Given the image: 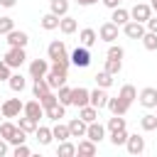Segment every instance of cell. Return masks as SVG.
<instances>
[{
	"mask_svg": "<svg viewBox=\"0 0 157 157\" xmlns=\"http://www.w3.org/2000/svg\"><path fill=\"white\" fill-rule=\"evenodd\" d=\"M2 118H5V115H2V110H0V123H2Z\"/></svg>",
	"mask_w": 157,
	"mask_h": 157,
	"instance_id": "obj_53",
	"label": "cell"
},
{
	"mask_svg": "<svg viewBox=\"0 0 157 157\" xmlns=\"http://www.w3.org/2000/svg\"><path fill=\"white\" fill-rule=\"evenodd\" d=\"M108 110H110L113 115H125V113L130 110V103L123 101L120 96H115V98H108Z\"/></svg>",
	"mask_w": 157,
	"mask_h": 157,
	"instance_id": "obj_14",
	"label": "cell"
},
{
	"mask_svg": "<svg viewBox=\"0 0 157 157\" xmlns=\"http://www.w3.org/2000/svg\"><path fill=\"white\" fill-rule=\"evenodd\" d=\"M0 110H2L5 118H20V113L25 110V103L20 98H5L0 103Z\"/></svg>",
	"mask_w": 157,
	"mask_h": 157,
	"instance_id": "obj_1",
	"label": "cell"
},
{
	"mask_svg": "<svg viewBox=\"0 0 157 157\" xmlns=\"http://www.w3.org/2000/svg\"><path fill=\"white\" fill-rule=\"evenodd\" d=\"M56 155H59V157H74V155H76V145L69 142V140H64V142L56 145Z\"/></svg>",
	"mask_w": 157,
	"mask_h": 157,
	"instance_id": "obj_32",
	"label": "cell"
},
{
	"mask_svg": "<svg viewBox=\"0 0 157 157\" xmlns=\"http://www.w3.org/2000/svg\"><path fill=\"white\" fill-rule=\"evenodd\" d=\"M150 5H152V10H155V12H157V0H152V2H150Z\"/></svg>",
	"mask_w": 157,
	"mask_h": 157,
	"instance_id": "obj_52",
	"label": "cell"
},
{
	"mask_svg": "<svg viewBox=\"0 0 157 157\" xmlns=\"http://www.w3.org/2000/svg\"><path fill=\"white\" fill-rule=\"evenodd\" d=\"M49 61L47 59H32L29 61V76L32 78H42V76H47L49 74Z\"/></svg>",
	"mask_w": 157,
	"mask_h": 157,
	"instance_id": "obj_7",
	"label": "cell"
},
{
	"mask_svg": "<svg viewBox=\"0 0 157 157\" xmlns=\"http://www.w3.org/2000/svg\"><path fill=\"white\" fill-rule=\"evenodd\" d=\"M140 128H142L145 132L157 130V113H145V115L140 118Z\"/></svg>",
	"mask_w": 157,
	"mask_h": 157,
	"instance_id": "obj_26",
	"label": "cell"
},
{
	"mask_svg": "<svg viewBox=\"0 0 157 157\" xmlns=\"http://www.w3.org/2000/svg\"><path fill=\"white\" fill-rule=\"evenodd\" d=\"M69 132H71V137H86V132H88V123L83 120V118H74V120H69Z\"/></svg>",
	"mask_w": 157,
	"mask_h": 157,
	"instance_id": "obj_11",
	"label": "cell"
},
{
	"mask_svg": "<svg viewBox=\"0 0 157 157\" xmlns=\"http://www.w3.org/2000/svg\"><path fill=\"white\" fill-rule=\"evenodd\" d=\"M59 15H54V12H47L42 20H39V25H42V29H47V32H52V29H59Z\"/></svg>",
	"mask_w": 157,
	"mask_h": 157,
	"instance_id": "obj_22",
	"label": "cell"
},
{
	"mask_svg": "<svg viewBox=\"0 0 157 157\" xmlns=\"http://www.w3.org/2000/svg\"><path fill=\"white\" fill-rule=\"evenodd\" d=\"M145 27H147L150 32H155V34H157V17H150V20L145 22Z\"/></svg>",
	"mask_w": 157,
	"mask_h": 157,
	"instance_id": "obj_47",
	"label": "cell"
},
{
	"mask_svg": "<svg viewBox=\"0 0 157 157\" xmlns=\"http://www.w3.org/2000/svg\"><path fill=\"white\" fill-rule=\"evenodd\" d=\"M7 86H10L15 93H22V91H25V86H27V81H25V76H22V74H12V76L7 78Z\"/></svg>",
	"mask_w": 157,
	"mask_h": 157,
	"instance_id": "obj_28",
	"label": "cell"
},
{
	"mask_svg": "<svg viewBox=\"0 0 157 157\" xmlns=\"http://www.w3.org/2000/svg\"><path fill=\"white\" fill-rule=\"evenodd\" d=\"M0 98H2V96H0ZM0 103H2V101H0Z\"/></svg>",
	"mask_w": 157,
	"mask_h": 157,
	"instance_id": "obj_55",
	"label": "cell"
},
{
	"mask_svg": "<svg viewBox=\"0 0 157 157\" xmlns=\"http://www.w3.org/2000/svg\"><path fill=\"white\" fill-rule=\"evenodd\" d=\"M86 137H88V140H93V142H101V140L105 137V125H101L98 120L88 123V132H86Z\"/></svg>",
	"mask_w": 157,
	"mask_h": 157,
	"instance_id": "obj_17",
	"label": "cell"
},
{
	"mask_svg": "<svg viewBox=\"0 0 157 157\" xmlns=\"http://www.w3.org/2000/svg\"><path fill=\"white\" fill-rule=\"evenodd\" d=\"M118 32H120V27H118L113 20H110V22H103V25H101V29H98V39H103V42H108V44H110V42H115V39H118Z\"/></svg>",
	"mask_w": 157,
	"mask_h": 157,
	"instance_id": "obj_6",
	"label": "cell"
},
{
	"mask_svg": "<svg viewBox=\"0 0 157 157\" xmlns=\"http://www.w3.org/2000/svg\"><path fill=\"white\" fill-rule=\"evenodd\" d=\"M98 152V142L88 140V137H81L78 145H76V155H83V157H93Z\"/></svg>",
	"mask_w": 157,
	"mask_h": 157,
	"instance_id": "obj_12",
	"label": "cell"
},
{
	"mask_svg": "<svg viewBox=\"0 0 157 157\" xmlns=\"http://www.w3.org/2000/svg\"><path fill=\"white\" fill-rule=\"evenodd\" d=\"M71 64L74 66H78V69H86L88 64H91V52H88V47H76L74 52H71Z\"/></svg>",
	"mask_w": 157,
	"mask_h": 157,
	"instance_id": "obj_3",
	"label": "cell"
},
{
	"mask_svg": "<svg viewBox=\"0 0 157 157\" xmlns=\"http://www.w3.org/2000/svg\"><path fill=\"white\" fill-rule=\"evenodd\" d=\"M108 93H105V88H96V91H91V105H96L98 110H103V108H108Z\"/></svg>",
	"mask_w": 157,
	"mask_h": 157,
	"instance_id": "obj_16",
	"label": "cell"
},
{
	"mask_svg": "<svg viewBox=\"0 0 157 157\" xmlns=\"http://www.w3.org/2000/svg\"><path fill=\"white\" fill-rule=\"evenodd\" d=\"M52 132H54V140H56V142H64V140H69V137H71V132H69V123H61V120H56V123H54Z\"/></svg>",
	"mask_w": 157,
	"mask_h": 157,
	"instance_id": "obj_20",
	"label": "cell"
},
{
	"mask_svg": "<svg viewBox=\"0 0 157 157\" xmlns=\"http://www.w3.org/2000/svg\"><path fill=\"white\" fill-rule=\"evenodd\" d=\"M15 29V20L12 17H0V34H7Z\"/></svg>",
	"mask_w": 157,
	"mask_h": 157,
	"instance_id": "obj_42",
	"label": "cell"
},
{
	"mask_svg": "<svg viewBox=\"0 0 157 157\" xmlns=\"http://www.w3.org/2000/svg\"><path fill=\"white\" fill-rule=\"evenodd\" d=\"M105 7H110V10H115V7H120V0H101Z\"/></svg>",
	"mask_w": 157,
	"mask_h": 157,
	"instance_id": "obj_48",
	"label": "cell"
},
{
	"mask_svg": "<svg viewBox=\"0 0 157 157\" xmlns=\"http://www.w3.org/2000/svg\"><path fill=\"white\" fill-rule=\"evenodd\" d=\"M76 2H78L81 7H91V5H96L98 0H76Z\"/></svg>",
	"mask_w": 157,
	"mask_h": 157,
	"instance_id": "obj_50",
	"label": "cell"
},
{
	"mask_svg": "<svg viewBox=\"0 0 157 157\" xmlns=\"http://www.w3.org/2000/svg\"><path fill=\"white\" fill-rule=\"evenodd\" d=\"M52 88H49V83H47V78L42 76V78H34V83H32V93H34V98H42L44 93H49Z\"/></svg>",
	"mask_w": 157,
	"mask_h": 157,
	"instance_id": "obj_29",
	"label": "cell"
},
{
	"mask_svg": "<svg viewBox=\"0 0 157 157\" xmlns=\"http://www.w3.org/2000/svg\"><path fill=\"white\" fill-rule=\"evenodd\" d=\"M137 101H140V105H145V108H155V105H157V88H152V86L142 88L140 96H137Z\"/></svg>",
	"mask_w": 157,
	"mask_h": 157,
	"instance_id": "obj_13",
	"label": "cell"
},
{
	"mask_svg": "<svg viewBox=\"0 0 157 157\" xmlns=\"http://www.w3.org/2000/svg\"><path fill=\"white\" fill-rule=\"evenodd\" d=\"M155 113H157V105H155Z\"/></svg>",
	"mask_w": 157,
	"mask_h": 157,
	"instance_id": "obj_54",
	"label": "cell"
},
{
	"mask_svg": "<svg viewBox=\"0 0 157 157\" xmlns=\"http://www.w3.org/2000/svg\"><path fill=\"white\" fill-rule=\"evenodd\" d=\"M152 17V5L147 2H135L132 10H130V20H137V22H147Z\"/></svg>",
	"mask_w": 157,
	"mask_h": 157,
	"instance_id": "obj_4",
	"label": "cell"
},
{
	"mask_svg": "<svg viewBox=\"0 0 157 157\" xmlns=\"http://www.w3.org/2000/svg\"><path fill=\"white\" fill-rule=\"evenodd\" d=\"M78 118H83L86 123H93V120H98V108L96 105H83V108H78Z\"/></svg>",
	"mask_w": 157,
	"mask_h": 157,
	"instance_id": "obj_30",
	"label": "cell"
},
{
	"mask_svg": "<svg viewBox=\"0 0 157 157\" xmlns=\"http://www.w3.org/2000/svg\"><path fill=\"white\" fill-rule=\"evenodd\" d=\"M110 142H113L115 147L125 145V142H128V130L123 128V130H115V132H110Z\"/></svg>",
	"mask_w": 157,
	"mask_h": 157,
	"instance_id": "obj_39",
	"label": "cell"
},
{
	"mask_svg": "<svg viewBox=\"0 0 157 157\" xmlns=\"http://www.w3.org/2000/svg\"><path fill=\"white\" fill-rule=\"evenodd\" d=\"M17 125H20V128L29 135V132H34V130H37V125H39V123H37L34 118H29V115H22V118L17 120Z\"/></svg>",
	"mask_w": 157,
	"mask_h": 157,
	"instance_id": "obj_36",
	"label": "cell"
},
{
	"mask_svg": "<svg viewBox=\"0 0 157 157\" xmlns=\"http://www.w3.org/2000/svg\"><path fill=\"white\" fill-rule=\"evenodd\" d=\"M64 52H66L64 39H52V42H49V47H47V56H49V59H59Z\"/></svg>",
	"mask_w": 157,
	"mask_h": 157,
	"instance_id": "obj_18",
	"label": "cell"
},
{
	"mask_svg": "<svg viewBox=\"0 0 157 157\" xmlns=\"http://www.w3.org/2000/svg\"><path fill=\"white\" fill-rule=\"evenodd\" d=\"M76 29H78V22H76L74 17L64 15V17L59 20V32H61V34H74Z\"/></svg>",
	"mask_w": 157,
	"mask_h": 157,
	"instance_id": "obj_21",
	"label": "cell"
},
{
	"mask_svg": "<svg viewBox=\"0 0 157 157\" xmlns=\"http://www.w3.org/2000/svg\"><path fill=\"white\" fill-rule=\"evenodd\" d=\"M15 132H17V123H10V120H2V123H0V137L10 140Z\"/></svg>",
	"mask_w": 157,
	"mask_h": 157,
	"instance_id": "obj_37",
	"label": "cell"
},
{
	"mask_svg": "<svg viewBox=\"0 0 157 157\" xmlns=\"http://www.w3.org/2000/svg\"><path fill=\"white\" fill-rule=\"evenodd\" d=\"M17 0H0V7H15Z\"/></svg>",
	"mask_w": 157,
	"mask_h": 157,
	"instance_id": "obj_51",
	"label": "cell"
},
{
	"mask_svg": "<svg viewBox=\"0 0 157 157\" xmlns=\"http://www.w3.org/2000/svg\"><path fill=\"white\" fill-rule=\"evenodd\" d=\"M118 96H120V98H123V101H128V103H130V105H132V101H135V98H137V88H135V86H132V83H125V86H123V88H120V91H118Z\"/></svg>",
	"mask_w": 157,
	"mask_h": 157,
	"instance_id": "obj_31",
	"label": "cell"
},
{
	"mask_svg": "<svg viewBox=\"0 0 157 157\" xmlns=\"http://www.w3.org/2000/svg\"><path fill=\"white\" fill-rule=\"evenodd\" d=\"M71 91H74V88H69L66 83H64V86H59V93H56V96H59V103L71 105Z\"/></svg>",
	"mask_w": 157,
	"mask_h": 157,
	"instance_id": "obj_40",
	"label": "cell"
},
{
	"mask_svg": "<svg viewBox=\"0 0 157 157\" xmlns=\"http://www.w3.org/2000/svg\"><path fill=\"white\" fill-rule=\"evenodd\" d=\"M34 137H37V142H39V145H49V142L54 140V132H52V128L37 125V130H34Z\"/></svg>",
	"mask_w": 157,
	"mask_h": 157,
	"instance_id": "obj_24",
	"label": "cell"
},
{
	"mask_svg": "<svg viewBox=\"0 0 157 157\" xmlns=\"http://www.w3.org/2000/svg\"><path fill=\"white\" fill-rule=\"evenodd\" d=\"M44 115L49 118V120H61L64 115H66V105L64 103H54V105H49V108H44Z\"/></svg>",
	"mask_w": 157,
	"mask_h": 157,
	"instance_id": "obj_19",
	"label": "cell"
},
{
	"mask_svg": "<svg viewBox=\"0 0 157 157\" xmlns=\"http://www.w3.org/2000/svg\"><path fill=\"white\" fill-rule=\"evenodd\" d=\"M147 32L145 22H137V20H130L128 25H123V34L130 37V39H142V34Z\"/></svg>",
	"mask_w": 157,
	"mask_h": 157,
	"instance_id": "obj_5",
	"label": "cell"
},
{
	"mask_svg": "<svg viewBox=\"0 0 157 157\" xmlns=\"http://www.w3.org/2000/svg\"><path fill=\"white\" fill-rule=\"evenodd\" d=\"M25 140H27V132H25V130H22V128L17 125V132H15V135H12V137H10L7 142H10V145H22Z\"/></svg>",
	"mask_w": 157,
	"mask_h": 157,
	"instance_id": "obj_44",
	"label": "cell"
},
{
	"mask_svg": "<svg viewBox=\"0 0 157 157\" xmlns=\"http://www.w3.org/2000/svg\"><path fill=\"white\" fill-rule=\"evenodd\" d=\"M12 155H15V157H29V147H27L25 142H22V145H15Z\"/></svg>",
	"mask_w": 157,
	"mask_h": 157,
	"instance_id": "obj_46",
	"label": "cell"
},
{
	"mask_svg": "<svg viewBox=\"0 0 157 157\" xmlns=\"http://www.w3.org/2000/svg\"><path fill=\"white\" fill-rule=\"evenodd\" d=\"M39 103H42L44 108H49V105H54V103H59V96H56L54 91H49V93H44V96L39 98Z\"/></svg>",
	"mask_w": 157,
	"mask_h": 157,
	"instance_id": "obj_41",
	"label": "cell"
},
{
	"mask_svg": "<svg viewBox=\"0 0 157 157\" xmlns=\"http://www.w3.org/2000/svg\"><path fill=\"white\" fill-rule=\"evenodd\" d=\"M142 47H145L147 52H157V34L147 29V32L142 34Z\"/></svg>",
	"mask_w": 157,
	"mask_h": 157,
	"instance_id": "obj_38",
	"label": "cell"
},
{
	"mask_svg": "<svg viewBox=\"0 0 157 157\" xmlns=\"http://www.w3.org/2000/svg\"><path fill=\"white\" fill-rule=\"evenodd\" d=\"M93 78H96V86H101V88H110V86H113V74H108L105 69L98 71Z\"/></svg>",
	"mask_w": 157,
	"mask_h": 157,
	"instance_id": "obj_33",
	"label": "cell"
},
{
	"mask_svg": "<svg viewBox=\"0 0 157 157\" xmlns=\"http://www.w3.org/2000/svg\"><path fill=\"white\" fill-rule=\"evenodd\" d=\"M5 61L10 69H20L25 61H27V54H25V47H10L7 54H5Z\"/></svg>",
	"mask_w": 157,
	"mask_h": 157,
	"instance_id": "obj_2",
	"label": "cell"
},
{
	"mask_svg": "<svg viewBox=\"0 0 157 157\" xmlns=\"http://www.w3.org/2000/svg\"><path fill=\"white\" fill-rule=\"evenodd\" d=\"M88 103H91V91H88V88L78 86V88H74V91H71V105L83 108V105H88Z\"/></svg>",
	"mask_w": 157,
	"mask_h": 157,
	"instance_id": "obj_8",
	"label": "cell"
},
{
	"mask_svg": "<svg viewBox=\"0 0 157 157\" xmlns=\"http://www.w3.org/2000/svg\"><path fill=\"white\" fill-rule=\"evenodd\" d=\"M125 147H128L130 155H142V152H145V137H142V135H128Z\"/></svg>",
	"mask_w": 157,
	"mask_h": 157,
	"instance_id": "obj_15",
	"label": "cell"
},
{
	"mask_svg": "<svg viewBox=\"0 0 157 157\" xmlns=\"http://www.w3.org/2000/svg\"><path fill=\"white\" fill-rule=\"evenodd\" d=\"M78 39H81V44H83V47H93V44L98 42V32H96V29H91V27H86V29H81V32H78Z\"/></svg>",
	"mask_w": 157,
	"mask_h": 157,
	"instance_id": "obj_23",
	"label": "cell"
},
{
	"mask_svg": "<svg viewBox=\"0 0 157 157\" xmlns=\"http://www.w3.org/2000/svg\"><path fill=\"white\" fill-rule=\"evenodd\" d=\"M108 56H113V59H123V56H125V49H123L120 44H113V42H110V47H108Z\"/></svg>",
	"mask_w": 157,
	"mask_h": 157,
	"instance_id": "obj_43",
	"label": "cell"
},
{
	"mask_svg": "<svg viewBox=\"0 0 157 157\" xmlns=\"http://www.w3.org/2000/svg\"><path fill=\"white\" fill-rule=\"evenodd\" d=\"M0 37H2V34H0Z\"/></svg>",
	"mask_w": 157,
	"mask_h": 157,
	"instance_id": "obj_56",
	"label": "cell"
},
{
	"mask_svg": "<svg viewBox=\"0 0 157 157\" xmlns=\"http://www.w3.org/2000/svg\"><path fill=\"white\" fill-rule=\"evenodd\" d=\"M5 37H7V44H10V47H27V44H29V34L22 32V29H12V32H7Z\"/></svg>",
	"mask_w": 157,
	"mask_h": 157,
	"instance_id": "obj_9",
	"label": "cell"
},
{
	"mask_svg": "<svg viewBox=\"0 0 157 157\" xmlns=\"http://www.w3.org/2000/svg\"><path fill=\"white\" fill-rule=\"evenodd\" d=\"M25 115H29V118H34L37 123H39V118H44V105L39 103V98H34V101H27L25 103V110H22Z\"/></svg>",
	"mask_w": 157,
	"mask_h": 157,
	"instance_id": "obj_10",
	"label": "cell"
},
{
	"mask_svg": "<svg viewBox=\"0 0 157 157\" xmlns=\"http://www.w3.org/2000/svg\"><path fill=\"white\" fill-rule=\"evenodd\" d=\"M110 20H113L118 27H123V25H128V22H130V10H125V7H115V10H113V15H110Z\"/></svg>",
	"mask_w": 157,
	"mask_h": 157,
	"instance_id": "obj_25",
	"label": "cell"
},
{
	"mask_svg": "<svg viewBox=\"0 0 157 157\" xmlns=\"http://www.w3.org/2000/svg\"><path fill=\"white\" fill-rule=\"evenodd\" d=\"M105 71L113 74V76H118V74L123 71V59H113V56H108V59H105Z\"/></svg>",
	"mask_w": 157,
	"mask_h": 157,
	"instance_id": "obj_34",
	"label": "cell"
},
{
	"mask_svg": "<svg viewBox=\"0 0 157 157\" xmlns=\"http://www.w3.org/2000/svg\"><path fill=\"white\" fill-rule=\"evenodd\" d=\"M10 76H12V69L7 66V61H5V59H0V81H7Z\"/></svg>",
	"mask_w": 157,
	"mask_h": 157,
	"instance_id": "obj_45",
	"label": "cell"
},
{
	"mask_svg": "<svg viewBox=\"0 0 157 157\" xmlns=\"http://www.w3.org/2000/svg\"><path fill=\"white\" fill-rule=\"evenodd\" d=\"M125 128V118L123 115H113V118H108V123H105V130L108 132H115V130H123Z\"/></svg>",
	"mask_w": 157,
	"mask_h": 157,
	"instance_id": "obj_35",
	"label": "cell"
},
{
	"mask_svg": "<svg viewBox=\"0 0 157 157\" xmlns=\"http://www.w3.org/2000/svg\"><path fill=\"white\" fill-rule=\"evenodd\" d=\"M49 12H54L59 17L69 15V0H49Z\"/></svg>",
	"mask_w": 157,
	"mask_h": 157,
	"instance_id": "obj_27",
	"label": "cell"
},
{
	"mask_svg": "<svg viewBox=\"0 0 157 157\" xmlns=\"http://www.w3.org/2000/svg\"><path fill=\"white\" fill-rule=\"evenodd\" d=\"M7 145H10V142L2 137V140H0V157H5V155H7Z\"/></svg>",
	"mask_w": 157,
	"mask_h": 157,
	"instance_id": "obj_49",
	"label": "cell"
}]
</instances>
